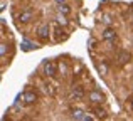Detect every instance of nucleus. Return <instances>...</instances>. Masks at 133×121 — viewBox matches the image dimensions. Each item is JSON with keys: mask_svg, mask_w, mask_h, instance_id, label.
Listing matches in <instances>:
<instances>
[{"mask_svg": "<svg viewBox=\"0 0 133 121\" xmlns=\"http://www.w3.org/2000/svg\"><path fill=\"white\" fill-rule=\"evenodd\" d=\"M88 99H89L91 104H103L104 96H103V92H101L99 89H93V91L88 92Z\"/></svg>", "mask_w": 133, "mask_h": 121, "instance_id": "1", "label": "nucleus"}, {"mask_svg": "<svg viewBox=\"0 0 133 121\" xmlns=\"http://www.w3.org/2000/svg\"><path fill=\"white\" fill-rule=\"evenodd\" d=\"M71 118L76 119V121H93L91 116L86 115V111H83V109H79V108H72L71 109Z\"/></svg>", "mask_w": 133, "mask_h": 121, "instance_id": "2", "label": "nucleus"}, {"mask_svg": "<svg viewBox=\"0 0 133 121\" xmlns=\"http://www.w3.org/2000/svg\"><path fill=\"white\" fill-rule=\"evenodd\" d=\"M56 64L52 61H44V64H42V72H44V76L45 77H54L56 76Z\"/></svg>", "mask_w": 133, "mask_h": 121, "instance_id": "3", "label": "nucleus"}, {"mask_svg": "<svg viewBox=\"0 0 133 121\" xmlns=\"http://www.w3.org/2000/svg\"><path fill=\"white\" fill-rule=\"evenodd\" d=\"M20 101H22L25 106H30V104H34V103L37 101V96H36V92H32V91H25V92L20 94Z\"/></svg>", "mask_w": 133, "mask_h": 121, "instance_id": "4", "label": "nucleus"}, {"mask_svg": "<svg viewBox=\"0 0 133 121\" xmlns=\"http://www.w3.org/2000/svg\"><path fill=\"white\" fill-rule=\"evenodd\" d=\"M103 39L106 40V42H115V40H116V32H115V29H104L103 30Z\"/></svg>", "mask_w": 133, "mask_h": 121, "instance_id": "5", "label": "nucleus"}, {"mask_svg": "<svg viewBox=\"0 0 133 121\" xmlns=\"http://www.w3.org/2000/svg\"><path fill=\"white\" fill-rule=\"evenodd\" d=\"M84 98V91L83 88H72V92H71V99L72 101H79V99Z\"/></svg>", "mask_w": 133, "mask_h": 121, "instance_id": "6", "label": "nucleus"}, {"mask_svg": "<svg viewBox=\"0 0 133 121\" xmlns=\"http://www.w3.org/2000/svg\"><path fill=\"white\" fill-rule=\"evenodd\" d=\"M29 20H32V12L30 10H24L22 13H19V22L20 24H27Z\"/></svg>", "mask_w": 133, "mask_h": 121, "instance_id": "7", "label": "nucleus"}, {"mask_svg": "<svg viewBox=\"0 0 133 121\" xmlns=\"http://www.w3.org/2000/svg\"><path fill=\"white\" fill-rule=\"evenodd\" d=\"M20 47H22V51H34V49H37V44L36 42H32V40H22V44H20Z\"/></svg>", "mask_w": 133, "mask_h": 121, "instance_id": "8", "label": "nucleus"}, {"mask_svg": "<svg viewBox=\"0 0 133 121\" xmlns=\"http://www.w3.org/2000/svg\"><path fill=\"white\" fill-rule=\"evenodd\" d=\"M57 12L68 17L69 13H71V7H69V3H68V2H64V3H59V5H57Z\"/></svg>", "mask_w": 133, "mask_h": 121, "instance_id": "9", "label": "nucleus"}, {"mask_svg": "<svg viewBox=\"0 0 133 121\" xmlns=\"http://www.w3.org/2000/svg\"><path fill=\"white\" fill-rule=\"evenodd\" d=\"M37 34H39L41 39H47V37H49V25H47V24H42V25H39V29H37Z\"/></svg>", "mask_w": 133, "mask_h": 121, "instance_id": "10", "label": "nucleus"}, {"mask_svg": "<svg viewBox=\"0 0 133 121\" xmlns=\"http://www.w3.org/2000/svg\"><path fill=\"white\" fill-rule=\"evenodd\" d=\"M128 57H130V54H128V52H125V51H123V52L120 54V57H118V62H120V64H125V62L128 61Z\"/></svg>", "mask_w": 133, "mask_h": 121, "instance_id": "11", "label": "nucleus"}, {"mask_svg": "<svg viewBox=\"0 0 133 121\" xmlns=\"http://www.w3.org/2000/svg\"><path fill=\"white\" fill-rule=\"evenodd\" d=\"M57 22L61 24V25H66V24H68V20H66V15H62V13H59V17H57Z\"/></svg>", "mask_w": 133, "mask_h": 121, "instance_id": "12", "label": "nucleus"}, {"mask_svg": "<svg viewBox=\"0 0 133 121\" xmlns=\"http://www.w3.org/2000/svg\"><path fill=\"white\" fill-rule=\"evenodd\" d=\"M94 113H96L98 116H99V118H106V111H104V109H94Z\"/></svg>", "mask_w": 133, "mask_h": 121, "instance_id": "13", "label": "nucleus"}, {"mask_svg": "<svg viewBox=\"0 0 133 121\" xmlns=\"http://www.w3.org/2000/svg\"><path fill=\"white\" fill-rule=\"evenodd\" d=\"M5 54H7V46H5V44L2 42V44H0V56L3 57V56H5Z\"/></svg>", "mask_w": 133, "mask_h": 121, "instance_id": "14", "label": "nucleus"}, {"mask_svg": "<svg viewBox=\"0 0 133 121\" xmlns=\"http://www.w3.org/2000/svg\"><path fill=\"white\" fill-rule=\"evenodd\" d=\"M98 69L101 71V74H103V76L108 72V69H106V66H104V64H98Z\"/></svg>", "mask_w": 133, "mask_h": 121, "instance_id": "15", "label": "nucleus"}, {"mask_svg": "<svg viewBox=\"0 0 133 121\" xmlns=\"http://www.w3.org/2000/svg\"><path fill=\"white\" fill-rule=\"evenodd\" d=\"M66 2V0H56V3H57V5H59V3H64Z\"/></svg>", "mask_w": 133, "mask_h": 121, "instance_id": "16", "label": "nucleus"}, {"mask_svg": "<svg viewBox=\"0 0 133 121\" xmlns=\"http://www.w3.org/2000/svg\"><path fill=\"white\" fill-rule=\"evenodd\" d=\"M131 17H133V5H131Z\"/></svg>", "mask_w": 133, "mask_h": 121, "instance_id": "17", "label": "nucleus"}]
</instances>
